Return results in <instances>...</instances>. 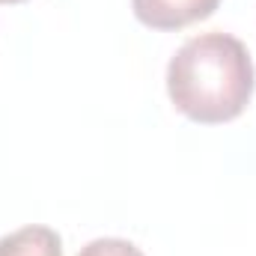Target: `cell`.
Wrapping results in <instances>:
<instances>
[{"label": "cell", "instance_id": "cell-1", "mask_svg": "<svg viewBox=\"0 0 256 256\" xmlns=\"http://www.w3.org/2000/svg\"><path fill=\"white\" fill-rule=\"evenodd\" d=\"M256 68L250 51L230 33L188 39L167 66L173 108L200 126H220L242 116L254 98Z\"/></svg>", "mask_w": 256, "mask_h": 256}, {"label": "cell", "instance_id": "cell-2", "mask_svg": "<svg viewBox=\"0 0 256 256\" xmlns=\"http://www.w3.org/2000/svg\"><path fill=\"white\" fill-rule=\"evenodd\" d=\"M220 0H131L134 18L152 30H182L214 15Z\"/></svg>", "mask_w": 256, "mask_h": 256}, {"label": "cell", "instance_id": "cell-3", "mask_svg": "<svg viewBox=\"0 0 256 256\" xmlns=\"http://www.w3.org/2000/svg\"><path fill=\"white\" fill-rule=\"evenodd\" d=\"M0 256H63V238L51 226L30 224L0 238Z\"/></svg>", "mask_w": 256, "mask_h": 256}, {"label": "cell", "instance_id": "cell-4", "mask_svg": "<svg viewBox=\"0 0 256 256\" xmlns=\"http://www.w3.org/2000/svg\"><path fill=\"white\" fill-rule=\"evenodd\" d=\"M78 256H143V250L126 238H96L86 248H80Z\"/></svg>", "mask_w": 256, "mask_h": 256}, {"label": "cell", "instance_id": "cell-5", "mask_svg": "<svg viewBox=\"0 0 256 256\" xmlns=\"http://www.w3.org/2000/svg\"><path fill=\"white\" fill-rule=\"evenodd\" d=\"M0 3H24V0H0Z\"/></svg>", "mask_w": 256, "mask_h": 256}]
</instances>
